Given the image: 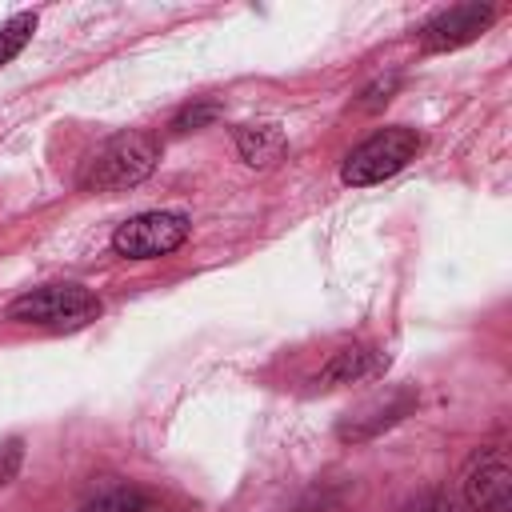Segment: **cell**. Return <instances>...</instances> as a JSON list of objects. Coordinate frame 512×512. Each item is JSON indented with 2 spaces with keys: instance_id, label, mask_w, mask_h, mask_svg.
Returning <instances> with one entry per match:
<instances>
[{
  "instance_id": "cell-6",
  "label": "cell",
  "mask_w": 512,
  "mask_h": 512,
  "mask_svg": "<svg viewBox=\"0 0 512 512\" xmlns=\"http://www.w3.org/2000/svg\"><path fill=\"white\" fill-rule=\"evenodd\" d=\"M488 24H492V4H476V0L452 4L448 12H440V16H432V20L424 24L420 44H424L428 52H448V48H460V44L476 40Z\"/></svg>"
},
{
  "instance_id": "cell-7",
  "label": "cell",
  "mask_w": 512,
  "mask_h": 512,
  "mask_svg": "<svg viewBox=\"0 0 512 512\" xmlns=\"http://www.w3.org/2000/svg\"><path fill=\"white\" fill-rule=\"evenodd\" d=\"M288 140L276 124H244L236 128V152L248 168H272L280 156H284Z\"/></svg>"
},
{
  "instance_id": "cell-12",
  "label": "cell",
  "mask_w": 512,
  "mask_h": 512,
  "mask_svg": "<svg viewBox=\"0 0 512 512\" xmlns=\"http://www.w3.org/2000/svg\"><path fill=\"white\" fill-rule=\"evenodd\" d=\"M216 116H220V104H216V100H200V104H188V108L172 120V128H176V132H192V128L212 124Z\"/></svg>"
},
{
  "instance_id": "cell-3",
  "label": "cell",
  "mask_w": 512,
  "mask_h": 512,
  "mask_svg": "<svg viewBox=\"0 0 512 512\" xmlns=\"http://www.w3.org/2000/svg\"><path fill=\"white\" fill-rule=\"evenodd\" d=\"M416 152H420V136H416L412 128H404V124L380 128V132H372L364 144H356V148L344 156L340 180L352 184V188L380 184V180L396 176Z\"/></svg>"
},
{
  "instance_id": "cell-9",
  "label": "cell",
  "mask_w": 512,
  "mask_h": 512,
  "mask_svg": "<svg viewBox=\"0 0 512 512\" xmlns=\"http://www.w3.org/2000/svg\"><path fill=\"white\" fill-rule=\"evenodd\" d=\"M76 512H156V504L136 488H112V492L80 504Z\"/></svg>"
},
{
  "instance_id": "cell-13",
  "label": "cell",
  "mask_w": 512,
  "mask_h": 512,
  "mask_svg": "<svg viewBox=\"0 0 512 512\" xmlns=\"http://www.w3.org/2000/svg\"><path fill=\"white\" fill-rule=\"evenodd\" d=\"M392 92H396V76H388V80H376V84L364 92L360 108H364V112H376L380 104H388V100H392Z\"/></svg>"
},
{
  "instance_id": "cell-4",
  "label": "cell",
  "mask_w": 512,
  "mask_h": 512,
  "mask_svg": "<svg viewBox=\"0 0 512 512\" xmlns=\"http://www.w3.org/2000/svg\"><path fill=\"white\" fill-rule=\"evenodd\" d=\"M188 228L192 224L180 212H140L112 232V248L128 260H156L176 252L188 240Z\"/></svg>"
},
{
  "instance_id": "cell-10",
  "label": "cell",
  "mask_w": 512,
  "mask_h": 512,
  "mask_svg": "<svg viewBox=\"0 0 512 512\" xmlns=\"http://www.w3.org/2000/svg\"><path fill=\"white\" fill-rule=\"evenodd\" d=\"M32 28H36V16H32V12H20V16H12V20L0 28V64H8V60L28 44Z\"/></svg>"
},
{
  "instance_id": "cell-1",
  "label": "cell",
  "mask_w": 512,
  "mask_h": 512,
  "mask_svg": "<svg viewBox=\"0 0 512 512\" xmlns=\"http://www.w3.org/2000/svg\"><path fill=\"white\" fill-rule=\"evenodd\" d=\"M156 160H160V148L148 132H120L88 160L80 184L88 192H124V188H136L140 180H148Z\"/></svg>"
},
{
  "instance_id": "cell-8",
  "label": "cell",
  "mask_w": 512,
  "mask_h": 512,
  "mask_svg": "<svg viewBox=\"0 0 512 512\" xmlns=\"http://www.w3.org/2000/svg\"><path fill=\"white\" fill-rule=\"evenodd\" d=\"M372 368H376L372 348H364V344H348V348H340V352L328 356V364L316 372V384H320V388H340V384L364 380Z\"/></svg>"
},
{
  "instance_id": "cell-14",
  "label": "cell",
  "mask_w": 512,
  "mask_h": 512,
  "mask_svg": "<svg viewBox=\"0 0 512 512\" xmlns=\"http://www.w3.org/2000/svg\"><path fill=\"white\" fill-rule=\"evenodd\" d=\"M156 512H160V508H156Z\"/></svg>"
},
{
  "instance_id": "cell-2",
  "label": "cell",
  "mask_w": 512,
  "mask_h": 512,
  "mask_svg": "<svg viewBox=\"0 0 512 512\" xmlns=\"http://www.w3.org/2000/svg\"><path fill=\"white\" fill-rule=\"evenodd\" d=\"M100 316V300L80 284H44L8 304V320L40 328H80Z\"/></svg>"
},
{
  "instance_id": "cell-5",
  "label": "cell",
  "mask_w": 512,
  "mask_h": 512,
  "mask_svg": "<svg viewBox=\"0 0 512 512\" xmlns=\"http://www.w3.org/2000/svg\"><path fill=\"white\" fill-rule=\"evenodd\" d=\"M512 500V468L500 448L476 456L464 472V504L472 512H504Z\"/></svg>"
},
{
  "instance_id": "cell-11",
  "label": "cell",
  "mask_w": 512,
  "mask_h": 512,
  "mask_svg": "<svg viewBox=\"0 0 512 512\" xmlns=\"http://www.w3.org/2000/svg\"><path fill=\"white\" fill-rule=\"evenodd\" d=\"M400 512H472V508H468L464 496H456V492H420V496H412Z\"/></svg>"
}]
</instances>
